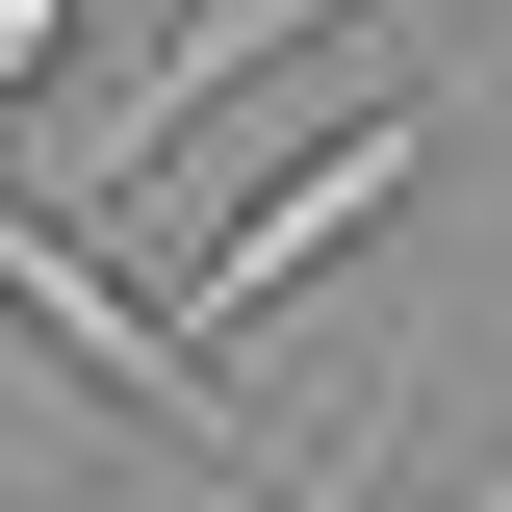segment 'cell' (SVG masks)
Wrapping results in <instances>:
<instances>
[{"label":"cell","instance_id":"7a4b0ae2","mask_svg":"<svg viewBox=\"0 0 512 512\" xmlns=\"http://www.w3.org/2000/svg\"><path fill=\"white\" fill-rule=\"evenodd\" d=\"M436 154H461V77H410V103H359V128H333V154H282V180H256L231 231H205L180 282H154V308H180L205 359H231V333L282 308V282H333V256H359V231H384V205H410V180H436Z\"/></svg>","mask_w":512,"mask_h":512},{"label":"cell","instance_id":"277c9868","mask_svg":"<svg viewBox=\"0 0 512 512\" xmlns=\"http://www.w3.org/2000/svg\"><path fill=\"white\" fill-rule=\"evenodd\" d=\"M77 52V0H0V103H26V77H52Z\"/></svg>","mask_w":512,"mask_h":512},{"label":"cell","instance_id":"6da1fadb","mask_svg":"<svg viewBox=\"0 0 512 512\" xmlns=\"http://www.w3.org/2000/svg\"><path fill=\"white\" fill-rule=\"evenodd\" d=\"M0 308L52 333L77 384H128V410H154L180 461H231V487H282V461H308V436H256V410H231V359H205L154 282H103V256H77V205H52V180H0Z\"/></svg>","mask_w":512,"mask_h":512},{"label":"cell","instance_id":"3957f363","mask_svg":"<svg viewBox=\"0 0 512 512\" xmlns=\"http://www.w3.org/2000/svg\"><path fill=\"white\" fill-rule=\"evenodd\" d=\"M308 26H359V0H180V26H154V52H128L103 103L52 128V154H26V180H52V205H128V180H154V154H180V128H231L256 77L308 52Z\"/></svg>","mask_w":512,"mask_h":512}]
</instances>
